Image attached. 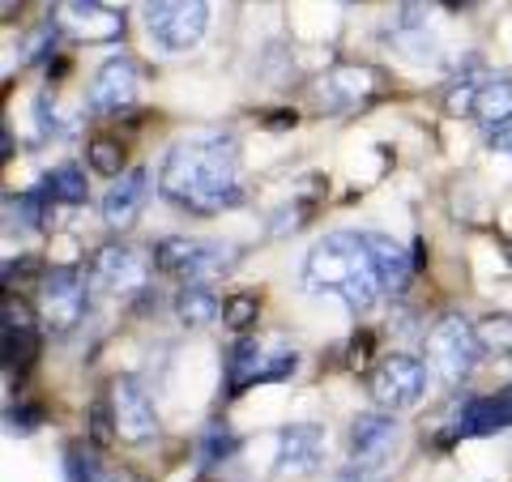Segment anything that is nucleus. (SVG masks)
Masks as SVG:
<instances>
[{
  "label": "nucleus",
  "mask_w": 512,
  "mask_h": 482,
  "mask_svg": "<svg viewBox=\"0 0 512 482\" xmlns=\"http://www.w3.org/2000/svg\"><path fill=\"white\" fill-rule=\"evenodd\" d=\"M444 9H461V5H470V0H440Z\"/></svg>",
  "instance_id": "43"
},
{
  "label": "nucleus",
  "mask_w": 512,
  "mask_h": 482,
  "mask_svg": "<svg viewBox=\"0 0 512 482\" xmlns=\"http://www.w3.org/2000/svg\"><path fill=\"white\" fill-rule=\"evenodd\" d=\"M295 124V111H278V116H269V128H286Z\"/></svg>",
  "instance_id": "40"
},
{
  "label": "nucleus",
  "mask_w": 512,
  "mask_h": 482,
  "mask_svg": "<svg viewBox=\"0 0 512 482\" xmlns=\"http://www.w3.org/2000/svg\"><path fill=\"white\" fill-rule=\"evenodd\" d=\"M146 256L128 244H107L99 256H94V282L103 291H116V295H128V291H141L146 286Z\"/></svg>",
  "instance_id": "13"
},
{
  "label": "nucleus",
  "mask_w": 512,
  "mask_h": 482,
  "mask_svg": "<svg viewBox=\"0 0 512 482\" xmlns=\"http://www.w3.org/2000/svg\"><path fill=\"white\" fill-rule=\"evenodd\" d=\"M239 261L235 244H210V239H180L171 235L154 248V269L158 273H175L188 286H205L218 273H227Z\"/></svg>",
  "instance_id": "4"
},
{
  "label": "nucleus",
  "mask_w": 512,
  "mask_h": 482,
  "mask_svg": "<svg viewBox=\"0 0 512 482\" xmlns=\"http://www.w3.org/2000/svg\"><path fill=\"white\" fill-rule=\"evenodd\" d=\"M397 436H402V427H397L389 414H363L350 427V461H363V465H376L393 453Z\"/></svg>",
  "instance_id": "16"
},
{
  "label": "nucleus",
  "mask_w": 512,
  "mask_h": 482,
  "mask_svg": "<svg viewBox=\"0 0 512 482\" xmlns=\"http://www.w3.org/2000/svg\"><path fill=\"white\" fill-rule=\"evenodd\" d=\"M39 355V333L35 329H5V376H22L30 359Z\"/></svg>",
  "instance_id": "22"
},
{
  "label": "nucleus",
  "mask_w": 512,
  "mask_h": 482,
  "mask_svg": "<svg viewBox=\"0 0 512 482\" xmlns=\"http://www.w3.org/2000/svg\"><path fill=\"white\" fill-rule=\"evenodd\" d=\"M30 269H39L35 256H22V261H5V282H13V278H30Z\"/></svg>",
  "instance_id": "37"
},
{
  "label": "nucleus",
  "mask_w": 512,
  "mask_h": 482,
  "mask_svg": "<svg viewBox=\"0 0 512 482\" xmlns=\"http://www.w3.org/2000/svg\"><path fill=\"white\" fill-rule=\"evenodd\" d=\"M86 303H90V286L82 278V269H73V265L47 269V278H43V320H47V329L52 333L77 329V320L86 316Z\"/></svg>",
  "instance_id": "7"
},
{
  "label": "nucleus",
  "mask_w": 512,
  "mask_h": 482,
  "mask_svg": "<svg viewBox=\"0 0 512 482\" xmlns=\"http://www.w3.org/2000/svg\"><path fill=\"white\" fill-rule=\"evenodd\" d=\"M312 210H316V197H299V201H286V205H278V214L269 218V235L299 231L303 222L312 218Z\"/></svg>",
  "instance_id": "30"
},
{
  "label": "nucleus",
  "mask_w": 512,
  "mask_h": 482,
  "mask_svg": "<svg viewBox=\"0 0 512 482\" xmlns=\"http://www.w3.org/2000/svg\"><path fill=\"white\" fill-rule=\"evenodd\" d=\"M508 261H512V239H508Z\"/></svg>",
  "instance_id": "45"
},
{
  "label": "nucleus",
  "mask_w": 512,
  "mask_h": 482,
  "mask_svg": "<svg viewBox=\"0 0 512 482\" xmlns=\"http://www.w3.org/2000/svg\"><path fill=\"white\" fill-rule=\"evenodd\" d=\"M491 146H500V150H508V154H512V120L495 128V133H491Z\"/></svg>",
  "instance_id": "38"
},
{
  "label": "nucleus",
  "mask_w": 512,
  "mask_h": 482,
  "mask_svg": "<svg viewBox=\"0 0 512 482\" xmlns=\"http://www.w3.org/2000/svg\"><path fill=\"white\" fill-rule=\"evenodd\" d=\"M64 478H69V482H111V474L103 470L99 453L86 448V444H69V448H64Z\"/></svg>",
  "instance_id": "23"
},
{
  "label": "nucleus",
  "mask_w": 512,
  "mask_h": 482,
  "mask_svg": "<svg viewBox=\"0 0 512 482\" xmlns=\"http://www.w3.org/2000/svg\"><path fill=\"white\" fill-rule=\"evenodd\" d=\"M295 367H299L295 350H274V355L265 359V367H261V384H282V380H291Z\"/></svg>",
  "instance_id": "32"
},
{
  "label": "nucleus",
  "mask_w": 512,
  "mask_h": 482,
  "mask_svg": "<svg viewBox=\"0 0 512 482\" xmlns=\"http://www.w3.org/2000/svg\"><path fill=\"white\" fill-rule=\"evenodd\" d=\"M372 355H376V333H355L346 346V372H367Z\"/></svg>",
  "instance_id": "33"
},
{
  "label": "nucleus",
  "mask_w": 512,
  "mask_h": 482,
  "mask_svg": "<svg viewBox=\"0 0 512 482\" xmlns=\"http://www.w3.org/2000/svg\"><path fill=\"white\" fill-rule=\"evenodd\" d=\"M60 35H73V39H120L124 35V13L103 5V0H56L52 13H47Z\"/></svg>",
  "instance_id": "9"
},
{
  "label": "nucleus",
  "mask_w": 512,
  "mask_h": 482,
  "mask_svg": "<svg viewBox=\"0 0 512 482\" xmlns=\"http://www.w3.org/2000/svg\"><path fill=\"white\" fill-rule=\"evenodd\" d=\"M0 154L13 158V137H9V128H0Z\"/></svg>",
  "instance_id": "41"
},
{
  "label": "nucleus",
  "mask_w": 512,
  "mask_h": 482,
  "mask_svg": "<svg viewBox=\"0 0 512 482\" xmlns=\"http://www.w3.org/2000/svg\"><path fill=\"white\" fill-rule=\"evenodd\" d=\"M47 192L35 188V192H26V197H9L5 201V218H9V227L18 222L22 231H39L43 227V210H47Z\"/></svg>",
  "instance_id": "26"
},
{
  "label": "nucleus",
  "mask_w": 512,
  "mask_h": 482,
  "mask_svg": "<svg viewBox=\"0 0 512 482\" xmlns=\"http://www.w3.org/2000/svg\"><path fill=\"white\" fill-rule=\"evenodd\" d=\"M35 120H39V133L56 137V141H69V137H77V128H82V120L64 116V107L56 99H47V94H39V99H35Z\"/></svg>",
  "instance_id": "24"
},
{
  "label": "nucleus",
  "mask_w": 512,
  "mask_h": 482,
  "mask_svg": "<svg viewBox=\"0 0 512 482\" xmlns=\"http://www.w3.org/2000/svg\"><path fill=\"white\" fill-rule=\"evenodd\" d=\"M478 342H483V350H491V355H508L512 350V316L495 312L487 320H478Z\"/></svg>",
  "instance_id": "28"
},
{
  "label": "nucleus",
  "mask_w": 512,
  "mask_h": 482,
  "mask_svg": "<svg viewBox=\"0 0 512 482\" xmlns=\"http://www.w3.org/2000/svg\"><path fill=\"white\" fill-rule=\"evenodd\" d=\"M137 86H141L137 64L128 56H111L99 64V73H94L86 90V111L90 116H124L137 103Z\"/></svg>",
  "instance_id": "8"
},
{
  "label": "nucleus",
  "mask_w": 512,
  "mask_h": 482,
  "mask_svg": "<svg viewBox=\"0 0 512 482\" xmlns=\"http://www.w3.org/2000/svg\"><path fill=\"white\" fill-rule=\"evenodd\" d=\"M111 406H116V427L128 444H150L158 436V410L146 384L137 376H120L111 389Z\"/></svg>",
  "instance_id": "10"
},
{
  "label": "nucleus",
  "mask_w": 512,
  "mask_h": 482,
  "mask_svg": "<svg viewBox=\"0 0 512 482\" xmlns=\"http://www.w3.org/2000/svg\"><path fill=\"white\" fill-rule=\"evenodd\" d=\"M133 482H141V478H133Z\"/></svg>",
  "instance_id": "46"
},
{
  "label": "nucleus",
  "mask_w": 512,
  "mask_h": 482,
  "mask_svg": "<svg viewBox=\"0 0 512 482\" xmlns=\"http://www.w3.org/2000/svg\"><path fill=\"white\" fill-rule=\"evenodd\" d=\"M64 73H69V60H64V56L47 60V82H52V77H64Z\"/></svg>",
  "instance_id": "39"
},
{
  "label": "nucleus",
  "mask_w": 512,
  "mask_h": 482,
  "mask_svg": "<svg viewBox=\"0 0 512 482\" xmlns=\"http://www.w3.org/2000/svg\"><path fill=\"white\" fill-rule=\"evenodd\" d=\"M26 5V0H0V9H5V18H13V13H18Z\"/></svg>",
  "instance_id": "42"
},
{
  "label": "nucleus",
  "mask_w": 512,
  "mask_h": 482,
  "mask_svg": "<svg viewBox=\"0 0 512 482\" xmlns=\"http://www.w3.org/2000/svg\"><path fill=\"white\" fill-rule=\"evenodd\" d=\"M478 355H483V342H478V329L466 316L448 312L436 320V329L427 333V363L440 380H466L474 372Z\"/></svg>",
  "instance_id": "5"
},
{
  "label": "nucleus",
  "mask_w": 512,
  "mask_h": 482,
  "mask_svg": "<svg viewBox=\"0 0 512 482\" xmlns=\"http://www.w3.org/2000/svg\"><path fill=\"white\" fill-rule=\"evenodd\" d=\"M474 116H478V124L487 128V133H495L500 124H508L512 120V82H483L478 86V94H474Z\"/></svg>",
  "instance_id": "19"
},
{
  "label": "nucleus",
  "mask_w": 512,
  "mask_h": 482,
  "mask_svg": "<svg viewBox=\"0 0 512 482\" xmlns=\"http://www.w3.org/2000/svg\"><path fill=\"white\" fill-rule=\"evenodd\" d=\"M158 197L188 214H222L244 205L239 146L227 133L175 141L158 167Z\"/></svg>",
  "instance_id": "1"
},
{
  "label": "nucleus",
  "mask_w": 512,
  "mask_h": 482,
  "mask_svg": "<svg viewBox=\"0 0 512 482\" xmlns=\"http://www.w3.org/2000/svg\"><path fill=\"white\" fill-rule=\"evenodd\" d=\"M376 90V73L363 69V64H342V69H329L316 82V99L320 111H355L359 103L372 99Z\"/></svg>",
  "instance_id": "11"
},
{
  "label": "nucleus",
  "mask_w": 512,
  "mask_h": 482,
  "mask_svg": "<svg viewBox=\"0 0 512 482\" xmlns=\"http://www.w3.org/2000/svg\"><path fill=\"white\" fill-rule=\"evenodd\" d=\"M175 316H180V325L201 329V325H210V320L222 316V303L214 299L210 286H184L180 299H175Z\"/></svg>",
  "instance_id": "20"
},
{
  "label": "nucleus",
  "mask_w": 512,
  "mask_h": 482,
  "mask_svg": "<svg viewBox=\"0 0 512 482\" xmlns=\"http://www.w3.org/2000/svg\"><path fill=\"white\" fill-rule=\"evenodd\" d=\"M141 22L158 52L184 56L210 30V0H141Z\"/></svg>",
  "instance_id": "3"
},
{
  "label": "nucleus",
  "mask_w": 512,
  "mask_h": 482,
  "mask_svg": "<svg viewBox=\"0 0 512 482\" xmlns=\"http://www.w3.org/2000/svg\"><path fill=\"white\" fill-rule=\"evenodd\" d=\"M372 248H376V265H380V286H384V295H402L419 265H414L410 252L397 244V239H389V235H376V231H372Z\"/></svg>",
  "instance_id": "17"
},
{
  "label": "nucleus",
  "mask_w": 512,
  "mask_h": 482,
  "mask_svg": "<svg viewBox=\"0 0 512 482\" xmlns=\"http://www.w3.org/2000/svg\"><path fill=\"white\" fill-rule=\"evenodd\" d=\"M512 427V414L504 406V397H474L466 406H457L453 427L444 440H470V436H495V431Z\"/></svg>",
  "instance_id": "15"
},
{
  "label": "nucleus",
  "mask_w": 512,
  "mask_h": 482,
  "mask_svg": "<svg viewBox=\"0 0 512 482\" xmlns=\"http://www.w3.org/2000/svg\"><path fill=\"white\" fill-rule=\"evenodd\" d=\"M303 286H308L312 295H338L350 312L376 308L384 286H380L372 231L325 235L308 256H303Z\"/></svg>",
  "instance_id": "2"
},
{
  "label": "nucleus",
  "mask_w": 512,
  "mask_h": 482,
  "mask_svg": "<svg viewBox=\"0 0 512 482\" xmlns=\"http://www.w3.org/2000/svg\"><path fill=\"white\" fill-rule=\"evenodd\" d=\"M39 406H13V414H9V427H18V431H30V427H39Z\"/></svg>",
  "instance_id": "35"
},
{
  "label": "nucleus",
  "mask_w": 512,
  "mask_h": 482,
  "mask_svg": "<svg viewBox=\"0 0 512 482\" xmlns=\"http://www.w3.org/2000/svg\"><path fill=\"white\" fill-rule=\"evenodd\" d=\"M86 158H90V171H99V175H116L124 171V146L116 137H94L90 146H86Z\"/></svg>",
  "instance_id": "27"
},
{
  "label": "nucleus",
  "mask_w": 512,
  "mask_h": 482,
  "mask_svg": "<svg viewBox=\"0 0 512 482\" xmlns=\"http://www.w3.org/2000/svg\"><path fill=\"white\" fill-rule=\"evenodd\" d=\"M338 482H380V474L372 470V465H363V461H350L346 470L338 474Z\"/></svg>",
  "instance_id": "36"
},
{
  "label": "nucleus",
  "mask_w": 512,
  "mask_h": 482,
  "mask_svg": "<svg viewBox=\"0 0 512 482\" xmlns=\"http://www.w3.org/2000/svg\"><path fill=\"white\" fill-rule=\"evenodd\" d=\"M500 397H504V406H508V414H512V384H508V389H504Z\"/></svg>",
  "instance_id": "44"
},
{
  "label": "nucleus",
  "mask_w": 512,
  "mask_h": 482,
  "mask_svg": "<svg viewBox=\"0 0 512 482\" xmlns=\"http://www.w3.org/2000/svg\"><path fill=\"white\" fill-rule=\"evenodd\" d=\"M116 436H120V427H116V406H107V401H94V406H90V444H94V448H107Z\"/></svg>",
  "instance_id": "31"
},
{
  "label": "nucleus",
  "mask_w": 512,
  "mask_h": 482,
  "mask_svg": "<svg viewBox=\"0 0 512 482\" xmlns=\"http://www.w3.org/2000/svg\"><path fill=\"white\" fill-rule=\"evenodd\" d=\"M43 192L56 205H86V192H90L86 188V171L82 167H56V171H47Z\"/></svg>",
  "instance_id": "21"
},
{
  "label": "nucleus",
  "mask_w": 512,
  "mask_h": 482,
  "mask_svg": "<svg viewBox=\"0 0 512 482\" xmlns=\"http://www.w3.org/2000/svg\"><path fill=\"white\" fill-rule=\"evenodd\" d=\"M372 397L380 410H410L427 393V363L414 355H389L372 372Z\"/></svg>",
  "instance_id": "6"
},
{
  "label": "nucleus",
  "mask_w": 512,
  "mask_h": 482,
  "mask_svg": "<svg viewBox=\"0 0 512 482\" xmlns=\"http://www.w3.org/2000/svg\"><path fill=\"white\" fill-rule=\"evenodd\" d=\"M150 197V171H124L103 197V222L111 231H128L146 210Z\"/></svg>",
  "instance_id": "14"
},
{
  "label": "nucleus",
  "mask_w": 512,
  "mask_h": 482,
  "mask_svg": "<svg viewBox=\"0 0 512 482\" xmlns=\"http://www.w3.org/2000/svg\"><path fill=\"white\" fill-rule=\"evenodd\" d=\"M5 329H35V320H30V308L22 299H5Z\"/></svg>",
  "instance_id": "34"
},
{
  "label": "nucleus",
  "mask_w": 512,
  "mask_h": 482,
  "mask_svg": "<svg viewBox=\"0 0 512 482\" xmlns=\"http://www.w3.org/2000/svg\"><path fill=\"white\" fill-rule=\"evenodd\" d=\"M235 448H239L235 431H231V427H222V423H214V427L201 436V444H197V465H201V470H210V465L235 457Z\"/></svg>",
  "instance_id": "25"
},
{
  "label": "nucleus",
  "mask_w": 512,
  "mask_h": 482,
  "mask_svg": "<svg viewBox=\"0 0 512 482\" xmlns=\"http://www.w3.org/2000/svg\"><path fill=\"white\" fill-rule=\"evenodd\" d=\"M269 359V350L261 342H252V337H239V342L231 346V355H227V393H244L252 389V384H261V367Z\"/></svg>",
  "instance_id": "18"
},
{
  "label": "nucleus",
  "mask_w": 512,
  "mask_h": 482,
  "mask_svg": "<svg viewBox=\"0 0 512 482\" xmlns=\"http://www.w3.org/2000/svg\"><path fill=\"white\" fill-rule=\"evenodd\" d=\"M320 457H325V431L316 423H291L278 436V457H274V474L286 478V474H312Z\"/></svg>",
  "instance_id": "12"
},
{
  "label": "nucleus",
  "mask_w": 512,
  "mask_h": 482,
  "mask_svg": "<svg viewBox=\"0 0 512 482\" xmlns=\"http://www.w3.org/2000/svg\"><path fill=\"white\" fill-rule=\"evenodd\" d=\"M256 316H261V303H256L252 295H231L227 303H222V325H227L231 333H248L256 325Z\"/></svg>",
  "instance_id": "29"
}]
</instances>
